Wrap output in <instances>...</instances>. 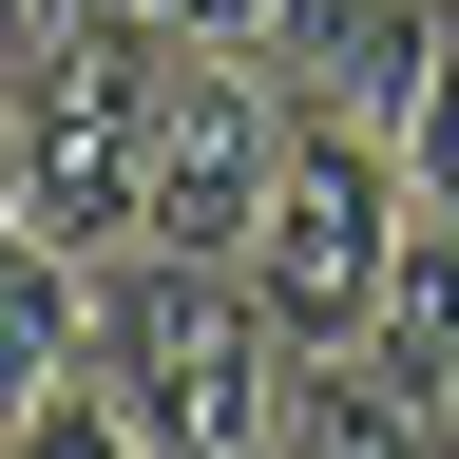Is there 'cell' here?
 <instances>
[{"instance_id": "cell-7", "label": "cell", "mask_w": 459, "mask_h": 459, "mask_svg": "<svg viewBox=\"0 0 459 459\" xmlns=\"http://www.w3.org/2000/svg\"><path fill=\"white\" fill-rule=\"evenodd\" d=\"M0 459H153V421H134V383H115V364H77V383L20 402V440H0Z\"/></svg>"}, {"instance_id": "cell-11", "label": "cell", "mask_w": 459, "mask_h": 459, "mask_svg": "<svg viewBox=\"0 0 459 459\" xmlns=\"http://www.w3.org/2000/svg\"><path fill=\"white\" fill-rule=\"evenodd\" d=\"M153 459H230V440H153Z\"/></svg>"}, {"instance_id": "cell-9", "label": "cell", "mask_w": 459, "mask_h": 459, "mask_svg": "<svg viewBox=\"0 0 459 459\" xmlns=\"http://www.w3.org/2000/svg\"><path fill=\"white\" fill-rule=\"evenodd\" d=\"M0 211H20V39H0Z\"/></svg>"}, {"instance_id": "cell-10", "label": "cell", "mask_w": 459, "mask_h": 459, "mask_svg": "<svg viewBox=\"0 0 459 459\" xmlns=\"http://www.w3.org/2000/svg\"><path fill=\"white\" fill-rule=\"evenodd\" d=\"M39 20H77V0H0V39H39Z\"/></svg>"}, {"instance_id": "cell-5", "label": "cell", "mask_w": 459, "mask_h": 459, "mask_svg": "<svg viewBox=\"0 0 459 459\" xmlns=\"http://www.w3.org/2000/svg\"><path fill=\"white\" fill-rule=\"evenodd\" d=\"M421 57H440V0H287L268 20V77L307 115H383V134H402V96H421Z\"/></svg>"}, {"instance_id": "cell-4", "label": "cell", "mask_w": 459, "mask_h": 459, "mask_svg": "<svg viewBox=\"0 0 459 459\" xmlns=\"http://www.w3.org/2000/svg\"><path fill=\"white\" fill-rule=\"evenodd\" d=\"M268 172H287V77L230 57V39H192V57H172V115H153V211H134V249H249Z\"/></svg>"}, {"instance_id": "cell-1", "label": "cell", "mask_w": 459, "mask_h": 459, "mask_svg": "<svg viewBox=\"0 0 459 459\" xmlns=\"http://www.w3.org/2000/svg\"><path fill=\"white\" fill-rule=\"evenodd\" d=\"M172 57H192V39H172L153 0H77V20L20 39V211H39L77 268H115V249H134V211H153Z\"/></svg>"}, {"instance_id": "cell-2", "label": "cell", "mask_w": 459, "mask_h": 459, "mask_svg": "<svg viewBox=\"0 0 459 459\" xmlns=\"http://www.w3.org/2000/svg\"><path fill=\"white\" fill-rule=\"evenodd\" d=\"M96 364L134 383L153 440H230V459H268L287 364H307V344L268 325V287L230 268V249H115V268H96Z\"/></svg>"}, {"instance_id": "cell-6", "label": "cell", "mask_w": 459, "mask_h": 459, "mask_svg": "<svg viewBox=\"0 0 459 459\" xmlns=\"http://www.w3.org/2000/svg\"><path fill=\"white\" fill-rule=\"evenodd\" d=\"M268 459H440V402L383 364V344H307L287 364V421H268Z\"/></svg>"}, {"instance_id": "cell-8", "label": "cell", "mask_w": 459, "mask_h": 459, "mask_svg": "<svg viewBox=\"0 0 459 459\" xmlns=\"http://www.w3.org/2000/svg\"><path fill=\"white\" fill-rule=\"evenodd\" d=\"M402 172H421V211H459V0H440V57H421V96H402Z\"/></svg>"}, {"instance_id": "cell-12", "label": "cell", "mask_w": 459, "mask_h": 459, "mask_svg": "<svg viewBox=\"0 0 459 459\" xmlns=\"http://www.w3.org/2000/svg\"><path fill=\"white\" fill-rule=\"evenodd\" d=\"M0 440H20V402H0Z\"/></svg>"}, {"instance_id": "cell-3", "label": "cell", "mask_w": 459, "mask_h": 459, "mask_svg": "<svg viewBox=\"0 0 459 459\" xmlns=\"http://www.w3.org/2000/svg\"><path fill=\"white\" fill-rule=\"evenodd\" d=\"M402 230H421L402 134H383V115H307V96H287V172H268V211H249V249H230V268L268 287L287 344H364L383 287H402Z\"/></svg>"}]
</instances>
